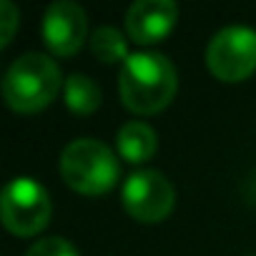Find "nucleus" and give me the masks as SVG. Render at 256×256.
<instances>
[{
	"instance_id": "7",
	"label": "nucleus",
	"mask_w": 256,
	"mask_h": 256,
	"mask_svg": "<svg viewBox=\"0 0 256 256\" xmlns=\"http://www.w3.org/2000/svg\"><path fill=\"white\" fill-rule=\"evenodd\" d=\"M43 40L50 53L56 56H73L80 50L88 36V18L86 10L73 0H56L46 8L40 23Z\"/></svg>"
},
{
	"instance_id": "12",
	"label": "nucleus",
	"mask_w": 256,
	"mask_h": 256,
	"mask_svg": "<svg viewBox=\"0 0 256 256\" xmlns=\"http://www.w3.org/2000/svg\"><path fill=\"white\" fill-rule=\"evenodd\" d=\"M26 256H80V254H78V248L68 238H63V236H48V238L36 241L28 248Z\"/></svg>"
},
{
	"instance_id": "2",
	"label": "nucleus",
	"mask_w": 256,
	"mask_h": 256,
	"mask_svg": "<svg viewBox=\"0 0 256 256\" xmlns=\"http://www.w3.org/2000/svg\"><path fill=\"white\" fill-rule=\"evenodd\" d=\"M66 86L58 63L46 53H23L10 63L3 78V98L13 110L36 113L50 106Z\"/></svg>"
},
{
	"instance_id": "8",
	"label": "nucleus",
	"mask_w": 256,
	"mask_h": 256,
	"mask_svg": "<svg viewBox=\"0 0 256 256\" xmlns=\"http://www.w3.org/2000/svg\"><path fill=\"white\" fill-rule=\"evenodd\" d=\"M178 20L174 0H136L126 13V30L136 43L151 46L166 38Z\"/></svg>"
},
{
	"instance_id": "9",
	"label": "nucleus",
	"mask_w": 256,
	"mask_h": 256,
	"mask_svg": "<svg viewBox=\"0 0 256 256\" xmlns=\"http://www.w3.org/2000/svg\"><path fill=\"white\" fill-rule=\"evenodd\" d=\"M116 146H118V154L123 161L128 164H144L148 161L156 148H158V136L156 131L144 123V120H128L118 128L116 134Z\"/></svg>"
},
{
	"instance_id": "11",
	"label": "nucleus",
	"mask_w": 256,
	"mask_h": 256,
	"mask_svg": "<svg viewBox=\"0 0 256 256\" xmlns=\"http://www.w3.org/2000/svg\"><path fill=\"white\" fill-rule=\"evenodd\" d=\"M90 50L100 63H120L131 56L128 53L126 36L113 26H98L90 33Z\"/></svg>"
},
{
	"instance_id": "14",
	"label": "nucleus",
	"mask_w": 256,
	"mask_h": 256,
	"mask_svg": "<svg viewBox=\"0 0 256 256\" xmlns=\"http://www.w3.org/2000/svg\"><path fill=\"white\" fill-rule=\"evenodd\" d=\"M251 256H256V254H251Z\"/></svg>"
},
{
	"instance_id": "1",
	"label": "nucleus",
	"mask_w": 256,
	"mask_h": 256,
	"mask_svg": "<svg viewBox=\"0 0 256 256\" xmlns=\"http://www.w3.org/2000/svg\"><path fill=\"white\" fill-rule=\"evenodd\" d=\"M178 88V76L174 63L156 50L131 53L120 63L118 93L128 110L151 116L166 108Z\"/></svg>"
},
{
	"instance_id": "10",
	"label": "nucleus",
	"mask_w": 256,
	"mask_h": 256,
	"mask_svg": "<svg viewBox=\"0 0 256 256\" xmlns=\"http://www.w3.org/2000/svg\"><path fill=\"white\" fill-rule=\"evenodd\" d=\"M63 96H66V106L73 113H80V116H88L100 106V88L86 73L68 76L66 86H63Z\"/></svg>"
},
{
	"instance_id": "6",
	"label": "nucleus",
	"mask_w": 256,
	"mask_h": 256,
	"mask_svg": "<svg viewBox=\"0 0 256 256\" xmlns=\"http://www.w3.org/2000/svg\"><path fill=\"white\" fill-rule=\"evenodd\" d=\"M120 201H123V208L134 218L144 224H156L171 214L176 191H174V184L161 171L141 168L123 181Z\"/></svg>"
},
{
	"instance_id": "13",
	"label": "nucleus",
	"mask_w": 256,
	"mask_h": 256,
	"mask_svg": "<svg viewBox=\"0 0 256 256\" xmlns=\"http://www.w3.org/2000/svg\"><path fill=\"white\" fill-rule=\"evenodd\" d=\"M18 20H20L18 8L10 3V0H0V48H6L13 40Z\"/></svg>"
},
{
	"instance_id": "5",
	"label": "nucleus",
	"mask_w": 256,
	"mask_h": 256,
	"mask_svg": "<svg viewBox=\"0 0 256 256\" xmlns=\"http://www.w3.org/2000/svg\"><path fill=\"white\" fill-rule=\"evenodd\" d=\"M211 73L226 83L248 78L256 70V30L248 26H226L214 33L206 48Z\"/></svg>"
},
{
	"instance_id": "3",
	"label": "nucleus",
	"mask_w": 256,
	"mask_h": 256,
	"mask_svg": "<svg viewBox=\"0 0 256 256\" xmlns=\"http://www.w3.org/2000/svg\"><path fill=\"white\" fill-rule=\"evenodd\" d=\"M58 168H60L63 181L86 196H98V194L110 191L120 171L116 154L96 138L70 141L60 151Z\"/></svg>"
},
{
	"instance_id": "4",
	"label": "nucleus",
	"mask_w": 256,
	"mask_h": 256,
	"mask_svg": "<svg viewBox=\"0 0 256 256\" xmlns=\"http://www.w3.org/2000/svg\"><path fill=\"white\" fill-rule=\"evenodd\" d=\"M50 196L30 176H18L6 184L0 198V216L3 226L16 236H33L46 228L50 218Z\"/></svg>"
}]
</instances>
